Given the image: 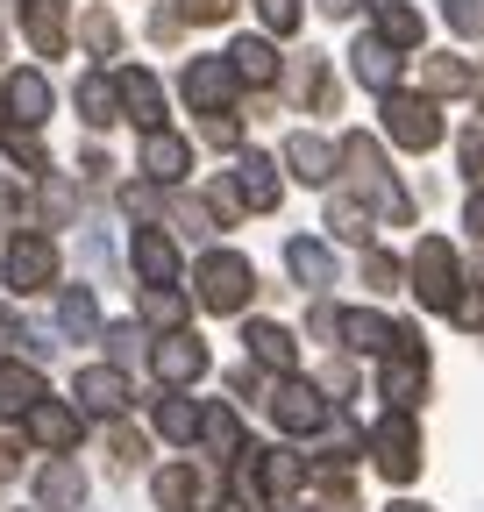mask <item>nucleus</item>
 I'll use <instances>...</instances> for the list:
<instances>
[{"instance_id": "obj_1", "label": "nucleus", "mask_w": 484, "mask_h": 512, "mask_svg": "<svg viewBox=\"0 0 484 512\" xmlns=\"http://www.w3.org/2000/svg\"><path fill=\"white\" fill-rule=\"evenodd\" d=\"M342 171H349V192H363V200L378 207V221H392V228L413 221V200L399 192V178L385 171V150L371 136H342Z\"/></svg>"}, {"instance_id": "obj_2", "label": "nucleus", "mask_w": 484, "mask_h": 512, "mask_svg": "<svg viewBox=\"0 0 484 512\" xmlns=\"http://www.w3.org/2000/svg\"><path fill=\"white\" fill-rule=\"evenodd\" d=\"M406 278H413V299L428 306V313H456V299H463V256L442 235H420Z\"/></svg>"}, {"instance_id": "obj_3", "label": "nucleus", "mask_w": 484, "mask_h": 512, "mask_svg": "<svg viewBox=\"0 0 484 512\" xmlns=\"http://www.w3.org/2000/svg\"><path fill=\"white\" fill-rule=\"evenodd\" d=\"M193 292L207 313H242L257 292V271H250V256L242 249H207L200 264H193Z\"/></svg>"}, {"instance_id": "obj_4", "label": "nucleus", "mask_w": 484, "mask_h": 512, "mask_svg": "<svg viewBox=\"0 0 484 512\" xmlns=\"http://www.w3.org/2000/svg\"><path fill=\"white\" fill-rule=\"evenodd\" d=\"M378 399L392 413H413L420 399H428V342H420V328H406V320H399V349L378 370Z\"/></svg>"}, {"instance_id": "obj_5", "label": "nucleus", "mask_w": 484, "mask_h": 512, "mask_svg": "<svg viewBox=\"0 0 484 512\" xmlns=\"http://www.w3.org/2000/svg\"><path fill=\"white\" fill-rule=\"evenodd\" d=\"M378 114H385V136H392L399 150H413V157L442 143V107H435L428 93H385Z\"/></svg>"}, {"instance_id": "obj_6", "label": "nucleus", "mask_w": 484, "mask_h": 512, "mask_svg": "<svg viewBox=\"0 0 484 512\" xmlns=\"http://www.w3.org/2000/svg\"><path fill=\"white\" fill-rule=\"evenodd\" d=\"M371 463H378L385 484H413L420 477V427H413V413H385L371 427Z\"/></svg>"}, {"instance_id": "obj_7", "label": "nucleus", "mask_w": 484, "mask_h": 512, "mask_svg": "<svg viewBox=\"0 0 484 512\" xmlns=\"http://www.w3.org/2000/svg\"><path fill=\"white\" fill-rule=\"evenodd\" d=\"M0 271H8V292H15V299L50 292V285H57V242H50V235H15L8 256H0Z\"/></svg>"}, {"instance_id": "obj_8", "label": "nucleus", "mask_w": 484, "mask_h": 512, "mask_svg": "<svg viewBox=\"0 0 484 512\" xmlns=\"http://www.w3.org/2000/svg\"><path fill=\"white\" fill-rule=\"evenodd\" d=\"M264 406H271V420L285 434H321L328 427V399H321V384H307V377H278Z\"/></svg>"}, {"instance_id": "obj_9", "label": "nucleus", "mask_w": 484, "mask_h": 512, "mask_svg": "<svg viewBox=\"0 0 484 512\" xmlns=\"http://www.w3.org/2000/svg\"><path fill=\"white\" fill-rule=\"evenodd\" d=\"M150 370H157V384H164V392H186V384H200V377H207V342H200L193 328H178V335H157V349H150Z\"/></svg>"}, {"instance_id": "obj_10", "label": "nucleus", "mask_w": 484, "mask_h": 512, "mask_svg": "<svg viewBox=\"0 0 484 512\" xmlns=\"http://www.w3.org/2000/svg\"><path fill=\"white\" fill-rule=\"evenodd\" d=\"M235 86H242V72H235L228 57H193L186 79H178V93L193 100V114H228L235 107Z\"/></svg>"}, {"instance_id": "obj_11", "label": "nucleus", "mask_w": 484, "mask_h": 512, "mask_svg": "<svg viewBox=\"0 0 484 512\" xmlns=\"http://www.w3.org/2000/svg\"><path fill=\"white\" fill-rule=\"evenodd\" d=\"M79 413H100V420H121V406H129V377H121V363H86L79 384H72Z\"/></svg>"}, {"instance_id": "obj_12", "label": "nucleus", "mask_w": 484, "mask_h": 512, "mask_svg": "<svg viewBox=\"0 0 484 512\" xmlns=\"http://www.w3.org/2000/svg\"><path fill=\"white\" fill-rule=\"evenodd\" d=\"M43 399H50V384H43L36 363H0V420H15V427H22Z\"/></svg>"}, {"instance_id": "obj_13", "label": "nucleus", "mask_w": 484, "mask_h": 512, "mask_svg": "<svg viewBox=\"0 0 484 512\" xmlns=\"http://www.w3.org/2000/svg\"><path fill=\"white\" fill-rule=\"evenodd\" d=\"M349 72H356V86H371V93L385 100V93H399V50H392L385 36H356Z\"/></svg>"}, {"instance_id": "obj_14", "label": "nucleus", "mask_w": 484, "mask_h": 512, "mask_svg": "<svg viewBox=\"0 0 484 512\" xmlns=\"http://www.w3.org/2000/svg\"><path fill=\"white\" fill-rule=\"evenodd\" d=\"M228 178H235V192H242V207H250V214H271V207L285 200V185H278V164H271V157H257V150H242Z\"/></svg>"}, {"instance_id": "obj_15", "label": "nucleus", "mask_w": 484, "mask_h": 512, "mask_svg": "<svg viewBox=\"0 0 484 512\" xmlns=\"http://www.w3.org/2000/svg\"><path fill=\"white\" fill-rule=\"evenodd\" d=\"M129 264H136L143 285H178V242L164 228H136L129 235Z\"/></svg>"}, {"instance_id": "obj_16", "label": "nucleus", "mask_w": 484, "mask_h": 512, "mask_svg": "<svg viewBox=\"0 0 484 512\" xmlns=\"http://www.w3.org/2000/svg\"><path fill=\"white\" fill-rule=\"evenodd\" d=\"M242 349H250L257 370H278V377L299 370V342H292V328H278V320H250V328H242Z\"/></svg>"}, {"instance_id": "obj_17", "label": "nucleus", "mask_w": 484, "mask_h": 512, "mask_svg": "<svg viewBox=\"0 0 484 512\" xmlns=\"http://www.w3.org/2000/svg\"><path fill=\"white\" fill-rule=\"evenodd\" d=\"M186 171H193V143L171 136V128H150V136H143V178L150 185H178Z\"/></svg>"}, {"instance_id": "obj_18", "label": "nucleus", "mask_w": 484, "mask_h": 512, "mask_svg": "<svg viewBox=\"0 0 484 512\" xmlns=\"http://www.w3.org/2000/svg\"><path fill=\"white\" fill-rule=\"evenodd\" d=\"M121 107H129V121L143 128V136H150V128H164V86L143 72V64H121Z\"/></svg>"}, {"instance_id": "obj_19", "label": "nucleus", "mask_w": 484, "mask_h": 512, "mask_svg": "<svg viewBox=\"0 0 484 512\" xmlns=\"http://www.w3.org/2000/svg\"><path fill=\"white\" fill-rule=\"evenodd\" d=\"M335 164H342V150H335V143L307 136V128H299V136H285V171H292L299 185H328V178H335Z\"/></svg>"}, {"instance_id": "obj_20", "label": "nucleus", "mask_w": 484, "mask_h": 512, "mask_svg": "<svg viewBox=\"0 0 484 512\" xmlns=\"http://www.w3.org/2000/svg\"><path fill=\"white\" fill-rule=\"evenodd\" d=\"M285 271L299 278V292H328L335 285V249L314 242V235H292L285 242Z\"/></svg>"}, {"instance_id": "obj_21", "label": "nucleus", "mask_w": 484, "mask_h": 512, "mask_svg": "<svg viewBox=\"0 0 484 512\" xmlns=\"http://www.w3.org/2000/svg\"><path fill=\"white\" fill-rule=\"evenodd\" d=\"M342 349H356V356H392V349H399V320H385V313H371V306L342 313Z\"/></svg>"}, {"instance_id": "obj_22", "label": "nucleus", "mask_w": 484, "mask_h": 512, "mask_svg": "<svg viewBox=\"0 0 484 512\" xmlns=\"http://www.w3.org/2000/svg\"><path fill=\"white\" fill-rule=\"evenodd\" d=\"M36 505H43V512H79V505H86V470L65 463V456L43 463V470H36Z\"/></svg>"}, {"instance_id": "obj_23", "label": "nucleus", "mask_w": 484, "mask_h": 512, "mask_svg": "<svg viewBox=\"0 0 484 512\" xmlns=\"http://www.w3.org/2000/svg\"><path fill=\"white\" fill-rule=\"evenodd\" d=\"M79 406H65V399H43L29 420H22V434L36 441V448H79Z\"/></svg>"}, {"instance_id": "obj_24", "label": "nucleus", "mask_w": 484, "mask_h": 512, "mask_svg": "<svg viewBox=\"0 0 484 512\" xmlns=\"http://www.w3.org/2000/svg\"><path fill=\"white\" fill-rule=\"evenodd\" d=\"M371 36H385L392 50H420L428 22H420V8H413V0H371Z\"/></svg>"}, {"instance_id": "obj_25", "label": "nucleus", "mask_w": 484, "mask_h": 512, "mask_svg": "<svg viewBox=\"0 0 484 512\" xmlns=\"http://www.w3.org/2000/svg\"><path fill=\"white\" fill-rule=\"evenodd\" d=\"M150 491H157V505H164V512H200V505L214 498V484H207L193 463H171V470H157V484H150Z\"/></svg>"}, {"instance_id": "obj_26", "label": "nucleus", "mask_w": 484, "mask_h": 512, "mask_svg": "<svg viewBox=\"0 0 484 512\" xmlns=\"http://www.w3.org/2000/svg\"><path fill=\"white\" fill-rule=\"evenodd\" d=\"M22 29L36 57H65V0H22Z\"/></svg>"}, {"instance_id": "obj_27", "label": "nucleus", "mask_w": 484, "mask_h": 512, "mask_svg": "<svg viewBox=\"0 0 484 512\" xmlns=\"http://www.w3.org/2000/svg\"><path fill=\"white\" fill-rule=\"evenodd\" d=\"M328 228H335V242H371V228H378V207L363 200V192H335L328 200Z\"/></svg>"}, {"instance_id": "obj_28", "label": "nucleus", "mask_w": 484, "mask_h": 512, "mask_svg": "<svg viewBox=\"0 0 484 512\" xmlns=\"http://www.w3.org/2000/svg\"><path fill=\"white\" fill-rule=\"evenodd\" d=\"M0 100H8V114H15L22 128H36V121L50 114V79H43V72H8Z\"/></svg>"}, {"instance_id": "obj_29", "label": "nucleus", "mask_w": 484, "mask_h": 512, "mask_svg": "<svg viewBox=\"0 0 484 512\" xmlns=\"http://www.w3.org/2000/svg\"><path fill=\"white\" fill-rule=\"evenodd\" d=\"M157 434H164V441H200V434H207V406L186 399V392H164V399H157Z\"/></svg>"}, {"instance_id": "obj_30", "label": "nucleus", "mask_w": 484, "mask_h": 512, "mask_svg": "<svg viewBox=\"0 0 484 512\" xmlns=\"http://www.w3.org/2000/svg\"><path fill=\"white\" fill-rule=\"evenodd\" d=\"M228 64L242 72V86H278V50H271V36H235V43H228Z\"/></svg>"}, {"instance_id": "obj_31", "label": "nucleus", "mask_w": 484, "mask_h": 512, "mask_svg": "<svg viewBox=\"0 0 484 512\" xmlns=\"http://www.w3.org/2000/svg\"><path fill=\"white\" fill-rule=\"evenodd\" d=\"M143 328H157V335H178V328H186V292H178V285H143Z\"/></svg>"}, {"instance_id": "obj_32", "label": "nucleus", "mask_w": 484, "mask_h": 512, "mask_svg": "<svg viewBox=\"0 0 484 512\" xmlns=\"http://www.w3.org/2000/svg\"><path fill=\"white\" fill-rule=\"evenodd\" d=\"M292 93H299V100H307L314 114H335V100H342V86L328 79V64H321L314 50H307V57H299V72H292Z\"/></svg>"}, {"instance_id": "obj_33", "label": "nucleus", "mask_w": 484, "mask_h": 512, "mask_svg": "<svg viewBox=\"0 0 484 512\" xmlns=\"http://www.w3.org/2000/svg\"><path fill=\"white\" fill-rule=\"evenodd\" d=\"M79 114L93 121V128H114L121 114H129V107H121V79H79Z\"/></svg>"}, {"instance_id": "obj_34", "label": "nucleus", "mask_w": 484, "mask_h": 512, "mask_svg": "<svg viewBox=\"0 0 484 512\" xmlns=\"http://www.w3.org/2000/svg\"><path fill=\"white\" fill-rule=\"evenodd\" d=\"M257 456H264V491H271V498H292L299 484L314 477V463H299L292 448H257Z\"/></svg>"}, {"instance_id": "obj_35", "label": "nucleus", "mask_w": 484, "mask_h": 512, "mask_svg": "<svg viewBox=\"0 0 484 512\" xmlns=\"http://www.w3.org/2000/svg\"><path fill=\"white\" fill-rule=\"evenodd\" d=\"M420 86H428V100H442V93H477V72L463 57H428L420 64Z\"/></svg>"}, {"instance_id": "obj_36", "label": "nucleus", "mask_w": 484, "mask_h": 512, "mask_svg": "<svg viewBox=\"0 0 484 512\" xmlns=\"http://www.w3.org/2000/svg\"><path fill=\"white\" fill-rule=\"evenodd\" d=\"M57 328H65V335H100V306H93V292L86 285H72V292H57Z\"/></svg>"}, {"instance_id": "obj_37", "label": "nucleus", "mask_w": 484, "mask_h": 512, "mask_svg": "<svg viewBox=\"0 0 484 512\" xmlns=\"http://www.w3.org/2000/svg\"><path fill=\"white\" fill-rule=\"evenodd\" d=\"M200 441L214 448L221 463H235L242 448H250V441H242V420H235V406H207V434H200Z\"/></svg>"}, {"instance_id": "obj_38", "label": "nucleus", "mask_w": 484, "mask_h": 512, "mask_svg": "<svg viewBox=\"0 0 484 512\" xmlns=\"http://www.w3.org/2000/svg\"><path fill=\"white\" fill-rule=\"evenodd\" d=\"M43 349H50V342H43V335H29V328H22V320H15V306H0V363H22V356H29V363H36V356H43Z\"/></svg>"}, {"instance_id": "obj_39", "label": "nucleus", "mask_w": 484, "mask_h": 512, "mask_svg": "<svg viewBox=\"0 0 484 512\" xmlns=\"http://www.w3.org/2000/svg\"><path fill=\"white\" fill-rule=\"evenodd\" d=\"M0 150H8L22 171H50V157H43V143H36V128H22V121L0 128Z\"/></svg>"}, {"instance_id": "obj_40", "label": "nucleus", "mask_w": 484, "mask_h": 512, "mask_svg": "<svg viewBox=\"0 0 484 512\" xmlns=\"http://www.w3.org/2000/svg\"><path fill=\"white\" fill-rule=\"evenodd\" d=\"M200 200H207V214H214L221 228H235L242 214H250V207H242V192H235V178H207V192H200Z\"/></svg>"}, {"instance_id": "obj_41", "label": "nucleus", "mask_w": 484, "mask_h": 512, "mask_svg": "<svg viewBox=\"0 0 484 512\" xmlns=\"http://www.w3.org/2000/svg\"><path fill=\"white\" fill-rule=\"evenodd\" d=\"M363 285H371V292H399L406 285V264L385 256V249H363Z\"/></svg>"}, {"instance_id": "obj_42", "label": "nucleus", "mask_w": 484, "mask_h": 512, "mask_svg": "<svg viewBox=\"0 0 484 512\" xmlns=\"http://www.w3.org/2000/svg\"><path fill=\"white\" fill-rule=\"evenodd\" d=\"M79 36H86V50H93V57H114V43H121V22H114L107 8H86Z\"/></svg>"}, {"instance_id": "obj_43", "label": "nucleus", "mask_w": 484, "mask_h": 512, "mask_svg": "<svg viewBox=\"0 0 484 512\" xmlns=\"http://www.w3.org/2000/svg\"><path fill=\"white\" fill-rule=\"evenodd\" d=\"M442 15L456 36H484V0H442Z\"/></svg>"}, {"instance_id": "obj_44", "label": "nucleus", "mask_w": 484, "mask_h": 512, "mask_svg": "<svg viewBox=\"0 0 484 512\" xmlns=\"http://www.w3.org/2000/svg\"><path fill=\"white\" fill-rule=\"evenodd\" d=\"M257 15H264L271 36H292L299 29V0H257Z\"/></svg>"}, {"instance_id": "obj_45", "label": "nucleus", "mask_w": 484, "mask_h": 512, "mask_svg": "<svg viewBox=\"0 0 484 512\" xmlns=\"http://www.w3.org/2000/svg\"><path fill=\"white\" fill-rule=\"evenodd\" d=\"M143 456H150V441H143L136 427H114V463H121V470H136Z\"/></svg>"}, {"instance_id": "obj_46", "label": "nucleus", "mask_w": 484, "mask_h": 512, "mask_svg": "<svg viewBox=\"0 0 484 512\" xmlns=\"http://www.w3.org/2000/svg\"><path fill=\"white\" fill-rule=\"evenodd\" d=\"M178 15H186V22H228L235 0H178Z\"/></svg>"}, {"instance_id": "obj_47", "label": "nucleus", "mask_w": 484, "mask_h": 512, "mask_svg": "<svg viewBox=\"0 0 484 512\" xmlns=\"http://www.w3.org/2000/svg\"><path fill=\"white\" fill-rule=\"evenodd\" d=\"M200 136H207L214 150H235V143H242V128H235L228 114H207V121H200Z\"/></svg>"}, {"instance_id": "obj_48", "label": "nucleus", "mask_w": 484, "mask_h": 512, "mask_svg": "<svg viewBox=\"0 0 484 512\" xmlns=\"http://www.w3.org/2000/svg\"><path fill=\"white\" fill-rule=\"evenodd\" d=\"M449 320H456V328H470V335H477V328H484V292L470 285V292L456 299V313H449Z\"/></svg>"}, {"instance_id": "obj_49", "label": "nucleus", "mask_w": 484, "mask_h": 512, "mask_svg": "<svg viewBox=\"0 0 484 512\" xmlns=\"http://www.w3.org/2000/svg\"><path fill=\"white\" fill-rule=\"evenodd\" d=\"M72 214V192L65 185H43V221H65Z\"/></svg>"}, {"instance_id": "obj_50", "label": "nucleus", "mask_w": 484, "mask_h": 512, "mask_svg": "<svg viewBox=\"0 0 484 512\" xmlns=\"http://www.w3.org/2000/svg\"><path fill=\"white\" fill-rule=\"evenodd\" d=\"M463 171L470 185H484V136H463Z\"/></svg>"}, {"instance_id": "obj_51", "label": "nucleus", "mask_w": 484, "mask_h": 512, "mask_svg": "<svg viewBox=\"0 0 484 512\" xmlns=\"http://www.w3.org/2000/svg\"><path fill=\"white\" fill-rule=\"evenodd\" d=\"M307 328H314L321 342H335V335H342V313H335V306H314V320H307Z\"/></svg>"}, {"instance_id": "obj_52", "label": "nucleus", "mask_w": 484, "mask_h": 512, "mask_svg": "<svg viewBox=\"0 0 484 512\" xmlns=\"http://www.w3.org/2000/svg\"><path fill=\"white\" fill-rule=\"evenodd\" d=\"M463 228H470V235L484 242V185H477V192H470V200H463Z\"/></svg>"}, {"instance_id": "obj_53", "label": "nucleus", "mask_w": 484, "mask_h": 512, "mask_svg": "<svg viewBox=\"0 0 484 512\" xmlns=\"http://www.w3.org/2000/svg\"><path fill=\"white\" fill-rule=\"evenodd\" d=\"M228 384H235V399H257V392H264V377H257V370H250V363H242V370H235V377H228Z\"/></svg>"}, {"instance_id": "obj_54", "label": "nucleus", "mask_w": 484, "mask_h": 512, "mask_svg": "<svg viewBox=\"0 0 484 512\" xmlns=\"http://www.w3.org/2000/svg\"><path fill=\"white\" fill-rule=\"evenodd\" d=\"M107 342H114V363L136 349V320H121V328H107Z\"/></svg>"}, {"instance_id": "obj_55", "label": "nucleus", "mask_w": 484, "mask_h": 512, "mask_svg": "<svg viewBox=\"0 0 484 512\" xmlns=\"http://www.w3.org/2000/svg\"><path fill=\"white\" fill-rule=\"evenodd\" d=\"M178 22H186V15H150V36H157V43H171V36H178Z\"/></svg>"}, {"instance_id": "obj_56", "label": "nucleus", "mask_w": 484, "mask_h": 512, "mask_svg": "<svg viewBox=\"0 0 484 512\" xmlns=\"http://www.w3.org/2000/svg\"><path fill=\"white\" fill-rule=\"evenodd\" d=\"M321 512H356V498H349V484H335V491H328V505H321Z\"/></svg>"}, {"instance_id": "obj_57", "label": "nucleus", "mask_w": 484, "mask_h": 512, "mask_svg": "<svg viewBox=\"0 0 484 512\" xmlns=\"http://www.w3.org/2000/svg\"><path fill=\"white\" fill-rule=\"evenodd\" d=\"M321 15H335V22H342V15H356V0H321Z\"/></svg>"}, {"instance_id": "obj_58", "label": "nucleus", "mask_w": 484, "mask_h": 512, "mask_svg": "<svg viewBox=\"0 0 484 512\" xmlns=\"http://www.w3.org/2000/svg\"><path fill=\"white\" fill-rule=\"evenodd\" d=\"M385 512H428V505H413V498H399V505H385Z\"/></svg>"}, {"instance_id": "obj_59", "label": "nucleus", "mask_w": 484, "mask_h": 512, "mask_svg": "<svg viewBox=\"0 0 484 512\" xmlns=\"http://www.w3.org/2000/svg\"><path fill=\"white\" fill-rule=\"evenodd\" d=\"M470 285H477V292H484V256H477V271H470Z\"/></svg>"}, {"instance_id": "obj_60", "label": "nucleus", "mask_w": 484, "mask_h": 512, "mask_svg": "<svg viewBox=\"0 0 484 512\" xmlns=\"http://www.w3.org/2000/svg\"><path fill=\"white\" fill-rule=\"evenodd\" d=\"M477 121H484V86H477Z\"/></svg>"}, {"instance_id": "obj_61", "label": "nucleus", "mask_w": 484, "mask_h": 512, "mask_svg": "<svg viewBox=\"0 0 484 512\" xmlns=\"http://www.w3.org/2000/svg\"><path fill=\"white\" fill-rule=\"evenodd\" d=\"M278 512H307V505H278Z\"/></svg>"}, {"instance_id": "obj_62", "label": "nucleus", "mask_w": 484, "mask_h": 512, "mask_svg": "<svg viewBox=\"0 0 484 512\" xmlns=\"http://www.w3.org/2000/svg\"><path fill=\"white\" fill-rule=\"evenodd\" d=\"M0 43H8V36H0Z\"/></svg>"}]
</instances>
